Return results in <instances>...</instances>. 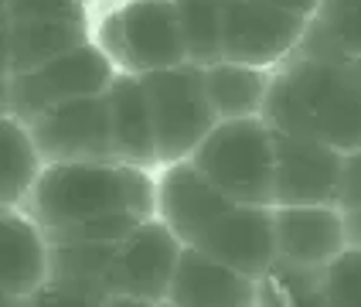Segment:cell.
<instances>
[{"label": "cell", "instance_id": "6da1fadb", "mask_svg": "<svg viewBox=\"0 0 361 307\" xmlns=\"http://www.w3.org/2000/svg\"><path fill=\"white\" fill-rule=\"evenodd\" d=\"M259 120L283 137L355 154L361 150V85L351 79L344 61L293 52L273 68Z\"/></svg>", "mask_w": 361, "mask_h": 307}, {"label": "cell", "instance_id": "7a4b0ae2", "mask_svg": "<svg viewBox=\"0 0 361 307\" xmlns=\"http://www.w3.org/2000/svg\"><path fill=\"white\" fill-rule=\"evenodd\" d=\"M154 181L157 171L120 161L44 164L20 212H27L51 243L68 229L113 212L154 219Z\"/></svg>", "mask_w": 361, "mask_h": 307}, {"label": "cell", "instance_id": "3957f363", "mask_svg": "<svg viewBox=\"0 0 361 307\" xmlns=\"http://www.w3.org/2000/svg\"><path fill=\"white\" fill-rule=\"evenodd\" d=\"M89 41L106 55L113 72L137 79L188 61L174 0H109L92 14Z\"/></svg>", "mask_w": 361, "mask_h": 307}, {"label": "cell", "instance_id": "277c9868", "mask_svg": "<svg viewBox=\"0 0 361 307\" xmlns=\"http://www.w3.org/2000/svg\"><path fill=\"white\" fill-rule=\"evenodd\" d=\"M188 164L228 202L273 208V130L259 116L219 120Z\"/></svg>", "mask_w": 361, "mask_h": 307}, {"label": "cell", "instance_id": "5b68a950", "mask_svg": "<svg viewBox=\"0 0 361 307\" xmlns=\"http://www.w3.org/2000/svg\"><path fill=\"white\" fill-rule=\"evenodd\" d=\"M150 123H154V147H157V167L180 164L195 154L208 130L215 126L212 102L204 96L201 68L195 65H174L140 76Z\"/></svg>", "mask_w": 361, "mask_h": 307}, {"label": "cell", "instance_id": "8992f818", "mask_svg": "<svg viewBox=\"0 0 361 307\" xmlns=\"http://www.w3.org/2000/svg\"><path fill=\"white\" fill-rule=\"evenodd\" d=\"M113 65L106 61L99 48L92 41H85L79 48L65 52L59 59L44 61L31 72L20 76H7L4 82V100H7V113L18 116L20 123L35 120L38 113L59 106L68 100H82V96H99L106 85L113 82Z\"/></svg>", "mask_w": 361, "mask_h": 307}, {"label": "cell", "instance_id": "52a82bcc", "mask_svg": "<svg viewBox=\"0 0 361 307\" xmlns=\"http://www.w3.org/2000/svg\"><path fill=\"white\" fill-rule=\"evenodd\" d=\"M303 31H307V20L293 18L266 0H225L221 4V61L273 72L300 48Z\"/></svg>", "mask_w": 361, "mask_h": 307}, {"label": "cell", "instance_id": "ba28073f", "mask_svg": "<svg viewBox=\"0 0 361 307\" xmlns=\"http://www.w3.org/2000/svg\"><path fill=\"white\" fill-rule=\"evenodd\" d=\"M38 147L41 164H79V161H113L109 147V116L106 100L82 96L59 102L24 123Z\"/></svg>", "mask_w": 361, "mask_h": 307}, {"label": "cell", "instance_id": "9c48e42d", "mask_svg": "<svg viewBox=\"0 0 361 307\" xmlns=\"http://www.w3.org/2000/svg\"><path fill=\"white\" fill-rule=\"evenodd\" d=\"M344 154L300 137L273 133V208L334 205Z\"/></svg>", "mask_w": 361, "mask_h": 307}, {"label": "cell", "instance_id": "30bf717a", "mask_svg": "<svg viewBox=\"0 0 361 307\" xmlns=\"http://www.w3.org/2000/svg\"><path fill=\"white\" fill-rule=\"evenodd\" d=\"M180 249H184V246H180L157 219L140 222L113 249L109 294L137 297L143 304H164Z\"/></svg>", "mask_w": 361, "mask_h": 307}, {"label": "cell", "instance_id": "8fae6325", "mask_svg": "<svg viewBox=\"0 0 361 307\" xmlns=\"http://www.w3.org/2000/svg\"><path fill=\"white\" fill-rule=\"evenodd\" d=\"M191 249L221 266L239 270L252 280H266L276 260L273 208L228 202V208L208 225V232Z\"/></svg>", "mask_w": 361, "mask_h": 307}, {"label": "cell", "instance_id": "7c38bea8", "mask_svg": "<svg viewBox=\"0 0 361 307\" xmlns=\"http://www.w3.org/2000/svg\"><path fill=\"white\" fill-rule=\"evenodd\" d=\"M273 266L324 273L331 260L348 249L344 219L334 205H310V208H273Z\"/></svg>", "mask_w": 361, "mask_h": 307}, {"label": "cell", "instance_id": "4fadbf2b", "mask_svg": "<svg viewBox=\"0 0 361 307\" xmlns=\"http://www.w3.org/2000/svg\"><path fill=\"white\" fill-rule=\"evenodd\" d=\"M228 208V198L219 195L188 161L157 167L154 181V219L178 239L184 249L198 243L208 225Z\"/></svg>", "mask_w": 361, "mask_h": 307}, {"label": "cell", "instance_id": "5bb4252c", "mask_svg": "<svg viewBox=\"0 0 361 307\" xmlns=\"http://www.w3.org/2000/svg\"><path fill=\"white\" fill-rule=\"evenodd\" d=\"M262 280H252L232 266H221L195 249H180L167 287L171 307H259Z\"/></svg>", "mask_w": 361, "mask_h": 307}, {"label": "cell", "instance_id": "9a60e30c", "mask_svg": "<svg viewBox=\"0 0 361 307\" xmlns=\"http://www.w3.org/2000/svg\"><path fill=\"white\" fill-rule=\"evenodd\" d=\"M106 116H109V147L113 161L157 171V147H154V123L147 109V96L137 76H113L102 92Z\"/></svg>", "mask_w": 361, "mask_h": 307}, {"label": "cell", "instance_id": "2e32d148", "mask_svg": "<svg viewBox=\"0 0 361 307\" xmlns=\"http://www.w3.org/2000/svg\"><path fill=\"white\" fill-rule=\"evenodd\" d=\"M48 253L35 219L27 212H0V294L11 301H31L48 284Z\"/></svg>", "mask_w": 361, "mask_h": 307}, {"label": "cell", "instance_id": "e0dca14e", "mask_svg": "<svg viewBox=\"0 0 361 307\" xmlns=\"http://www.w3.org/2000/svg\"><path fill=\"white\" fill-rule=\"evenodd\" d=\"M269 79H273V72L252 68V65H235V61H215V65L201 68L204 96L212 102L215 120H252V116H262Z\"/></svg>", "mask_w": 361, "mask_h": 307}, {"label": "cell", "instance_id": "ac0fdd59", "mask_svg": "<svg viewBox=\"0 0 361 307\" xmlns=\"http://www.w3.org/2000/svg\"><path fill=\"white\" fill-rule=\"evenodd\" d=\"M297 52L327 61L361 59V0H321Z\"/></svg>", "mask_w": 361, "mask_h": 307}, {"label": "cell", "instance_id": "d6986e66", "mask_svg": "<svg viewBox=\"0 0 361 307\" xmlns=\"http://www.w3.org/2000/svg\"><path fill=\"white\" fill-rule=\"evenodd\" d=\"M89 24L92 20H11V76L31 72L85 44Z\"/></svg>", "mask_w": 361, "mask_h": 307}, {"label": "cell", "instance_id": "ffe728a7", "mask_svg": "<svg viewBox=\"0 0 361 307\" xmlns=\"http://www.w3.org/2000/svg\"><path fill=\"white\" fill-rule=\"evenodd\" d=\"M41 167L44 164L27 126L11 113H0V212L24 208Z\"/></svg>", "mask_w": 361, "mask_h": 307}, {"label": "cell", "instance_id": "44dd1931", "mask_svg": "<svg viewBox=\"0 0 361 307\" xmlns=\"http://www.w3.org/2000/svg\"><path fill=\"white\" fill-rule=\"evenodd\" d=\"M48 284L75 290L85 297H109V263L116 246L96 243H48Z\"/></svg>", "mask_w": 361, "mask_h": 307}, {"label": "cell", "instance_id": "7402d4cb", "mask_svg": "<svg viewBox=\"0 0 361 307\" xmlns=\"http://www.w3.org/2000/svg\"><path fill=\"white\" fill-rule=\"evenodd\" d=\"M221 4L225 0H174L184 59L195 68L221 61Z\"/></svg>", "mask_w": 361, "mask_h": 307}, {"label": "cell", "instance_id": "603a6c76", "mask_svg": "<svg viewBox=\"0 0 361 307\" xmlns=\"http://www.w3.org/2000/svg\"><path fill=\"white\" fill-rule=\"evenodd\" d=\"M321 294L327 307H361V249L348 246L331 260L321 277Z\"/></svg>", "mask_w": 361, "mask_h": 307}, {"label": "cell", "instance_id": "cb8c5ba5", "mask_svg": "<svg viewBox=\"0 0 361 307\" xmlns=\"http://www.w3.org/2000/svg\"><path fill=\"white\" fill-rule=\"evenodd\" d=\"M11 20H92L82 0H4Z\"/></svg>", "mask_w": 361, "mask_h": 307}, {"label": "cell", "instance_id": "d4e9b609", "mask_svg": "<svg viewBox=\"0 0 361 307\" xmlns=\"http://www.w3.org/2000/svg\"><path fill=\"white\" fill-rule=\"evenodd\" d=\"M27 307H102V301L96 297H85V294H75V290H65V287L44 284L27 301Z\"/></svg>", "mask_w": 361, "mask_h": 307}, {"label": "cell", "instance_id": "484cf974", "mask_svg": "<svg viewBox=\"0 0 361 307\" xmlns=\"http://www.w3.org/2000/svg\"><path fill=\"white\" fill-rule=\"evenodd\" d=\"M11 76V18H7V7L0 0V82Z\"/></svg>", "mask_w": 361, "mask_h": 307}, {"label": "cell", "instance_id": "4316f807", "mask_svg": "<svg viewBox=\"0 0 361 307\" xmlns=\"http://www.w3.org/2000/svg\"><path fill=\"white\" fill-rule=\"evenodd\" d=\"M266 4H273V7H280V11H286V14H293L300 20H310L317 14V7H321V0H266Z\"/></svg>", "mask_w": 361, "mask_h": 307}, {"label": "cell", "instance_id": "83f0119b", "mask_svg": "<svg viewBox=\"0 0 361 307\" xmlns=\"http://www.w3.org/2000/svg\"><path fill=\"white\" fill-rule=\"evenodd\" d=\"M344 232H348V246H358L361 249V205L355 212H344Z\"/></svg>", "mask_w": 361, "mask_h": 307}, {"label": "cell", "instance_id": "f1b7e54d", "mask_svg": "<svg viewBox=\"0 0 361 307\" xmlns=\"http://www.w3.org/2000/svg\"><path fill=\"white\" fill-rule=\"evenodd\" d=\"M259 307H286L280 294H276V287L269 284V280H262V297H259Z\"/></svg>", "mask_w": 361, "mask_h": 307}, {"label": "cell", "instance_id": "f546056e", "mask_svg": "<svg viewBox=\"0 0 361 307\" xmlns=\"http://www.w3.org/2000/svg\"><path fill=\"white\" fill-rule=\"evenodd\" d=\"M102 307H154V304H143L137 297H123V294H109V297L102 301Z\"/></svg>", "mask_w": 361, "mask_h": 307}, {"label": "cell", "instance_id": "4dcf8cb0", "mask_svg": "<svg viewBox=\"0 0 361 307\" xmlns=\"http://www.w3.org/2000/svg\"><path fill=\"white\" fill-rule=\"evenodd\" d=\"M344 65H348V72H351V79L358 82L361 85V59H355V61H344Z\"/></svg>", "mask_w": 361, "mask_h": 307}, {"label": "cell", "instance_id": "1f68e13d", "mask_svg": "<svg viewBox=\"0 0 361 307\" xmlns=\"http://www.w3.org/2000/svg\"><path fill=\"white\" fill-rule=\"evenodd\" d=\"M20 301H11V297H4V294H0V307H18Z\"/></svg>", "mask_w": 361, "mask_h": 307}, {"label": "cell", "instance_id": "d6a6232c", "mask_svg": "<svg viewBox=\"0 0 361 307\" xmlns=\"http://www.w3.org/2000/svg\"><path fill=\"white\" fill-rule=\"evenodd\" d=\"M82 4H89V7H92V4H96V0H82Z\"/></svg>", "mask_w": 361, "mask_h": 307}, {"label": "cell", "instance_id": "836d02e7", "mask_svg": "<svg viewBox=\"0 0 361 307\" xmlns=\"http://www.w3.org/2000/svg\"><path fill=\"white\" fill-rule=\"evenodd\" d=\"M18 307H27V301H20V304H18Z\"/></svg>", "mask_w": 361, "mask_h": 307}, {"label": "cell", "instance_id": "e575fe53", "mask_svg": "<svg viewBox=\"0 0 361 307\" xmlns=\"http://www.w3.org/2000/svg\"><path fill=\"white\" fill-rule=\"evenodd\" d=\"M154 307H171V304H154Z\"/></svg>", "mask_w": 361, "mask_h": 307}]
</instances>
